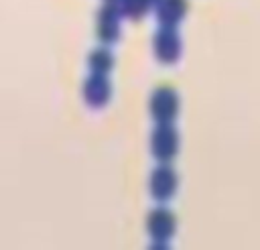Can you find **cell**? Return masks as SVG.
Wrapping results in <instances>:
<instances>
[{"label": "cell", "mask_w": 260, "mask_h": 250, "mask_svg": "<svg viewBox=\"0 0 260 250\" xmlns=\"http://www.w3.org/2000/svg\"><path fill=\"white\" fill-rule=\"evenodd\" d=\"M150 114L158 124L160 122H173L175 116L179 114L177 91L169 85H160L158 89H154V93L150 98Z\"/></svg>", "instance_id": "2"}, {"label": "cell", "mask_w": 260, "mask_h": 250, "mask_svg": "<svg viewBox=\"0 0 260 250\" xmlns=\"http://www.w3.org/2000/svg\"><path fill=\"white\" fill-rule=\"evenodd\" d=\"M110 93H112V87L104 73H91L83 83V98L93 108L104 106L110 100Z\"/></svg>", "instance_id": "7"}, {"label": "cell", "mask_w": 260, "mask_h": 250, "mask_svg": "<svg viewBox=\"0 0 260 250\" xmlns=\"http://www.w3.org/2000/svg\"><path fill=\"white\" fill-rule=\"evenodd\" d=\"M177 183H179L177 173L169 165H160L150 175V195L156 201H167L175 195Z\"/></svg>", "instance_id": "5"}, {"label": "cell", "mask_w": 260, "mask_h": 250, "mask_svg": "<svg viewBox=\"0 0 260 250\" xmlns=\"http://www.w3.org/2000/svg\"><path fill=\"white\" fill-rule=\"evenodd\" d=\"M150 150L152 157H156L160 163H169L175 159L179 150V134L171 126V122H160L150 138Z\"/></svg>", "instance_id": "1"}, {"label": "cell", "mask_w": 260, "mask_h": 250, "mask_svg": "<svg viewBox=\"0 0 260 250\" xmlns=\"http://www.w3.org/2000/svg\"><path fill=\"white\" fill-rule=\"evenodd\" d=\"M87 65H89L91 73H104L106 75L114 65V57L108 49H95V51H91Z\"/></svg>", "instance_id": "10"}, {"label": "cell", "mask_w": 260, "mask_h": 250, "mask_svg": "<svg viewBox=\"0 0 260 250\" xmlns=\"http://www.w3.org/2000/svg\"><path fill=\"white\" fill-rule=\"evenodd\" d=\"M108 2H112V4H118V0H108Z\"/></svg>", "instance_id": "11"}, {"label": "cell", "mask_w": 260, "mask_h": 250, "mask_svg": "<svg viewBox=\"0 0 260 250\" xmlns=\"http://www.w3.org/2000/svg\"><path fill=\"white\" fill-rule=\"evenodd\" d=\"M187 14V0H158L156 18L160 26H175Z\"/></svg>", "instance_id": "8"}, {"label": "cell", "mask_w": 260, "mask_h": 250, "mask_svg": "<svg viewBox=\"0 0 260 250\" xmlns=\"http://www.w3.org/2000/svg\"><path fill=\"white\" fill-rule=\"evenodd\" d=\"M120 8L118 4L108 2L98 12V37L102 43H116L120 37Z\"/></svg>", "instance_id": "6"}, {"label": "cell", "mask_w": 260, "mask_h": 250, "mask_svg": "<svg viewBox=\"0 0 260 250\" xmlns=\"http://www.w3.org/2000/svg\"><path fill=\"white\" fill-rule=\"evenodd\" d=\"M152 49L160 63H165V65L175 63L181 55V39H179L175 26H160L158 33L154 35Z\"/></svg>", "instance_id": "3"}, {"label": "cell", "mask_w": 260, "mask_h": 250, "mask_svg": "<svg viewBox=\"0 0 260 250\" xmlns=\"http://www.w3.org/2000/svg\"><path fill=\"white\" fill-rule=\"evenodd\" d=\"M146 228H148V234L152 236V240L156 244H167L173 238L175 228H177L175 213L169 211L167 207H156V209H152L148 213Z\"/></svg>", "instance_id": "4"}, {"label": "cell", "mask_w": 260, "mask_h": 250, "mask_svg": "<svg viewBox=\"0 0 260 250\" xmlns=\"http://www.w3.org/2000/svg\"><path fill=\"white\" fill-rule=\"evenodd\" d=\"M158 0H118V8L128 18H142Z\"/></svg>", "instance_id": "9"}]
</instances>
